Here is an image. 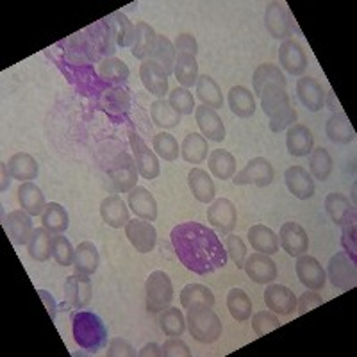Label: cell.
Wrapping results in <instances>:
<instances>
[{"label": "cell", "mask_w": 357, "mask_h": 357, "mask_svg": "<svg viewBox=\"0 0 357 357\" xmlns=\"http://www.w3.org/2000/svg\"><path fill=\"white\" fill-rule=\"evenodd\" d=\"M172 245L181 263L197 275H209L227 264V250L213 229L184 222L172 229Z\"/></svg>", "instance_id": "obj_1"}, {"label": "cell", "mask_w": 357, "mask_h": 357, "mask_svg": "<svg viewBox=\"0 0 357 357\" xmlns=\"http://www.w3.org/2000/svg\"><path fill=\"white\" fill-rule=\"evenodd\" d=\"M261 107L264 114L270 118V129L273 132H282L284 129H289L295 126L296 111L289 104V95L284 86L280 84H268L264 86L261 93Z\"/></svg>", "instance_id": "obj_2"}, {"label": "cell", "mask_w": 357, "mask_h": 357, "mask_svg": "<svg viewBox=\"0 0 357 357\" xmlns=\"http://www.w3.org/2000/svg\"><path fill=\"white\" fill-rule=\"evenodd\" d=\"M73 340L82 350L97 354L107 345V327L98 314L91 311H77L72 317Z\"/></svg>", "instance_id": "obj_3"}, {"label": "cell", "mask_w": 357, "mask_h": 357, "mask_svg": "<svg viewBox=\"0 0 357 357\" xmlns=\"http://www.w3.org/2000/svg\"><path fill=\"white\" fill-rule=\"evenodd\" d=\"M186 325L193 340L204 345L215 343L222 336L223 331L220 317L213 311V307H207V305H193L188 309Z\"/></svg>", "instance_id": "obj_4"}, {"label": "cell", "mask_w": 357, "mask_h": 357, "mask_svg": "<svg viewBox=\"0 0 357 357\" xmlns=\"http://www.w3.org/2000/svg\"><path fill=\"white\" fill-rule=\"evenodd\" d=\"M146 309L151 312H161L170 307L174 301V284H172L168 273L162 270H155L149 275L145 282Z\"/></svg>", "instance_id": "obj_5"}, {"label": "cell", "mask_w": 357, "mask_h": 357, "mask_svg": "<svg viewBox=\"0 0 357 357\" xmlns=\"http://www.w3.org/2000/svg\"><path fill=\"white\" fill-rule=\"evenodd\" d=\"M325 273H327L331 284L341 291H349L357 282L356 261L347 252H336L329 259V266Z\"/></svg>", "instance_id": "obj_6"}, {"label": "cell", "mask_w": 357, "mask_h": 357, "mask_svg": "<svg viewBox=\"0 0 357 357\" xmlns=\"http://www.w3.org/2000/svg\"><path fill=\"white\" fill-rule=\"evenodd\" d=\"M129 143L130 151H132L134 162H136V168H138V174L143 178H146V181H152V178L158 177L159 172H161L158 155H155L154 151L149 149V145L143 142L142 136L132 127L129 129Z\"/></svg>", "instance_id": "obj_7"}, {"label": "cell", "mask_w": 357, "mask_h": 357, "mask_svg": "<svg viewBox=\"0 0 357 357\" xmlns=\"http://www.w3.org/2000/svg\"><path fill=\"white\" fill-rule=\"evenodd\" d=\"M273 177H275V172H273L272 162L264 158H254L232 177V183L236 186L254 184L257 188H266L273 183Z\"/></svg>", "instance_id": "obj_8"}, {"label": "cell", "mask_w": 357, "mask_h": 357, "mask_svg": "<svg viewBox=\"0 0 357 357\" xmlns=\"http://www.w3.org/2000/svg\"><path fill=\"white\" fill-rule=\"evenodd\" d=\"M138 175L139 174L138 168H136V162H134V158L127 154V152L118 154L113 159V162H111L109 178L118 193H129L132 188H136Z\"/></svg>", "instance_id": "obj_9"}, {"label": "cell", "mask_w": 357, "mask_h": 357, "mask_svg": "<svg viewBox=\"0 0 357 357\" xmlns=\"http://www.w3.org/2000/svg\"><path fill=\"white\" fill-rule=\"evenodd\" d=\"M126 236L139 254H149L158 243V231L151 222L146 220H129L126 225Z\"/></svg>", "instance_id": "obj_10"}, {"label": "cell", "mask_w": 357, "mask_h": 357, "mask_svg": "<svg viewBox=\"0 0 357 357\" xmlns=\"http://www.w3.org/2000/svg\"><path fill=\"white\" fill-rule=\"evenodd\" d=\"M279 241L282 250L291 257H298L307 254L309 250V236L301 223L286 222L279 231Z\"/></svg>", "instance_id": "obj_11"}, {"label": "cell", "mask_w": 357, "mask_h": 357, "mask_svg": "<svg viewBox=\"0 0 357 357\" xmlns=\"http://www.w3.org/2000/svg\"><path fill=\"white\" fill-rule=\"evenodd\" d=\"M100 106L113 122H126L130 111L129 89L123 86H111L104 91Z\"/></svg>", "instance_id": "obj_12"}, {"label": "cell", "mask_w": 357, "mask_h": 357, "mask_svg": "<svg viewBox=\"0 0 357 357\" xmlns=\"http://www.w3.org/2000/svg\"><path fill=\"white\" fill-rule=\"evenodd\" d=\"M295 270L296 277H298V280H301L305 288L311 289V291H320V289H324L325 282H327V273H325L324 266L318 263L317 257L307 256V254L298 256L296 257Z\"/></svg>", "instance_id": "obj_13"}, {"label": "cell", "mask_w": 357, "mask_h": 357, "mask_svg": "<svg viewBox=\"0 0 357 357\" xmlns=\"http://www.w3.org/2000/svg\"><path fill=\"white\" fill-rule=\"evenodd\" d=\"M291 17H289L288 9L284 8L282 4L279 2H270L266 6V11H264V27L272 38L280 41H286L289 40L291 36Z\"/></svg>", "instance_id": "obj_14"}, {"label": "cell", "mask_w": 357, "mask_h": 357, "mask_svg": "<svg viewBox=\"0 0 357 357\" xmlns=\"http://www.w3.org/2000/svg\"><path fill=\"white\" fill-rule=\"evenodd\" d=\"M207 222L223 234H231L238 223L236 206L229 199L213 200L211 206L207 207Z\"/></svg>", "instance_id": "obj_15"}, {"label": "cell", "mask_w": 357, "mask_h": 357, "mask_svg": "<svg viewBox=\"0 0 357 357\" xmlns=\"http://www.w3.org/2000/svg\"><path fill=\"white\" fill-rule=\"evenodd\" d=\"M243 270L256 284H272L273 280L277 279L275 261L266 256V254H259V252L247 256Z\"/></svg>", "instance_id": "obj_16"}, {"label": "cell", "mask_w": 357, "mask_h": 357, "mask_svg": "<svg viewBox=\"0 0 357 357\" xmlns=\"http://www.w3.org/2000/svg\"><path fill=\"white\" fill-rule=\"evenodd\" d=\"M284 181L289 193L298 200H309L317 191L314 178L304 167H298V165H293L284 172Z\"/></svg>", "instance_id": "obj_17"}, {"label": "cell", "mask_w": 357, "mask_h": 357, "mask_svg": "<svg viewBox=\"0 0 357 357\" xmlns=\"http://www.w3.org/2000/svg\"><path fill=\"white\" fill-rule=\"evenodd\" d=\"M91 293H93V286H91V279L84 273H73V275L66 277L65 280V295L70 305L75 309H82L91 302Z\"/></svg>", "instance_id": "obj_18"}, {"label": "cell", "mask_w": 357, "mask_h": 357, "mask_svg": "<svg viewBox=\"0 0 357 357\" xmlns=\"http://www.w3.org/2000/svg\"><path fill=\"white\" fill-rule=\"evenodd\" d=\"M264 304L275 314L288 317L296 309V296L288 286L268 284V288L264 289Z\"/></svg>", "instance_id": "obj_19"}, {"label": "cell", "mask_w": 357, "mask_h": 357, "mask_svg": "<svg viewBox=\"0 0 357 357\" xmlns=\"http://www.w3.org/2000/svg\"><path fill=\"white\" fill-rule=\"evenodd\" d=\"M195 120L207 142L220 143L225 139V126H223L222 118L216 113V109H211V107L202 104V106L195 107Z\"/></svg>", "instance_id": "obj_20"}, {"label": "cell", "mask_w": 357, "mask_h": 357, "mask_svg": "<svg viewBox=\"0 0 357 357\" xmlns=\"http://www.w3.org/2000/svg\"><path fill=\"white\" fill-rule=\"evenodd\" d=\"M279 63L291 75H302L307 70L305 50L302 49L301 43L293 40L282 41V45L279 47Z\"/></svg>", "instance_id": "obj_21"}, {"label": "cell", "mask_w": 357, "mask_h": 357, "mask_svg": "<svg viewBox=\"0 0 357 357\" xmlns=\"http://www.w3.org/2000/svg\"><path fill=\"white\" fill-rule=\"evenodd\" d=\"M127 204H129L132 213L138 216L139 220L155 222V218H158V202H155L154 195H152L146 188H132V190L129 191V197H127Z\"/></svg>", "instance_id": "obj_22"}, {"label": "cell", "mask_w": 357, "mask_h": 357, "mask_svg": "<svg viewBox=\"0 0 357 357\" xmlns=\"http://www.w3.org/2000/svg\"><path fill=\"white\" fill-rule=\"evenodd\" d=\"M6 231H8L9 240L15 245H18V247L27 245L29 240H31V234L34 231L31 215L25 213L24 209L11 211L6 216Z\"/></svg>", "instance_id": "obj_23"}, {"label": "cell", "mask_w": 357, "mask_h": 357, "mask_svg": "<svg viewBox=\"0 0 357 357\" xmlns=\"http://www.w3.org/2000/svg\"><path fill=\"white\" fill-rule=\"evenodd\" d=\"M139 77H142L143 86L146 91H151L155 97H165L168 91V75L167 72L154 61V59H146L139 66Z\"/></svg>", "instance_id": "obj_24"}, {"label": "cell", "mask_w": 357, "mask_h": 357, "mask_svg": "<svg viewBox=\"0 0 357 357\" xmlns=\"http://www.w3.org/2000/svg\"><path fill=\"white\" fill-rule=\"evenodd\" d=\"M325 209L336 225L347 227L350 223H356V209L343 193H329L325 199Z\"/></svg>", "instance_id": "obj_25"}, {"label": "cell", "mask_w": 357, "mask_h": 357, "mask_svg": "<svg viewBox=\"0 0 357 357\" xmlns=\"http://www.w3.org/2000/svg\"><path fill=\"white\" fill-rule=\"evenodd\" d=\"M286 146L288 152L295 158H305L311 154L314 149V136H312L311 129L302 123H295L286 132Z\"/></svg>", "instance_id": "obj_26"}, {"label": "cell", "mask_w": 357, "mask_h": 357, "mask_svg": "<svg viewBox=\"0 0 357 357\" xmlns=\"http://www.w3.org/2000/svg\"><path fill=\"white\" fill-rule=\"evenodd\" d=\"M100 216L106 225L113 229H122L129 223V207L120 195H109L102 200Z\"/></svg>", "instance_id": "obj_27"}, {"label": "cell", "mask_w": 357, "mask_h": 357, "mask_svg": "<svg viewBox=\"0 0 357 357\" xmlns=\"http://www.w3.org/2000/svg\"><path fill=\"white\" fill-rule=\"evenodd\" d=\"M296 95H298L302 104H304L311 113L320 111L325 104L324 88H321V84L317 79L309 77V75L298 79V82H296Z\"/></svg>", "instance_id": "obj_28"}, {"label": "cell", "mask_w": 357, "mask_h": 357, "mask_svg": "<svg viewBox=\"0 0 357 357\" xmlns=\"http://www.w3.org/2000/svg\"><path fill=\"white\" fill-rule=\"evenodd\" d=\"M188 184H190V191L199 202L211 204L215 200V183H213L211 175L202 168H191L190 174H188Z\"/></svg>", "instance_id": "obj_29"}, {"label": "cell", "mask_w": 357, "mask_h": 357, "mask_svg": "<svg viewBox=\"0 0 357 357\" xmlns=\"http://www.w3.org/2000/svg\"><path fill=\"white\" fill-rule=\"evenodd\" d=\"M155 34L154 29L151 27L145 22H138V24L134 25V41H132V56L139 61H146V59H151L152 52H154L155 47Z\"/></svg>", "instance_id": "obj_30"}, {"label": "cell", "mask_w": 357, "mask_h": 357, "mask_svg": "<svg viewBox=\"0 0 357 357\" xmlns=\"http://www.w3.org/2000/svg\"><path fill=\"white\" fill-rule=\"evenodd\" d=\"M88 31L91 33L89 40L93 43V47L97 49L98 56H109L116 52V40H114L113 27H111L109 20H98L97 24H93L91 27H88Z\"/></svg>", "instance_id": "obj_31"}, {"label": "cell", "mask_w": 357, "mask_h": 357, "mask_svg": "<svg viewBox=\"0 0 357 357\" xmlns=\"http://www.w3.org/2000/svg\"><path fill=\"white\" fill-rule=\"evenodd\" d=\"M248 241L250 247L259 254L273 256L279 252V236L266 225H252L248 229Z\"/></svg>", "instance_id": "obj_32"}, {"label": "cell", "mask_w": 357, "mask_h": 357, "mask_svg": "<svg viewBox=\"0 0 357 357\" xmlns=\"http://www.w3.org/2000/svg\"><path fill=\"white\" fill-rule=\"evenodd\" d=\"M18 202H20L22 209L31 216L43 215L45 207H47L43 191L33 181L20 184V188H18Z\"/></svg>", "instance_id": "obj_33"}, {"label": "cell", "mask_w": 357, "mask_h": 357, "mask_svg": "<svg viewBox=\"0 0 357 357\" xmlns=\"http://www.w3.org/2000/svg\"><path fill=\"white\" fill-rule=\"evenodd\" d=\"M8 168L11 177L15 181H20V183H31L40 174L36 159L31 154H25V152H18V154L11 155V159L8 161Z\"/></svg>", "instance_id": "obj_34"}, {"label": "cell", "mask_w": 357, "mask_h": 357, "mask_svg": "<svg viewBox=\"0 0 357 357\" xmlns=\"http://www.w3.org/2000/svg\"><path fill=\"white\" fill-rule=\"evenodd\" d=\"M325 134L331 142L337 143V145H347V143H352L356 139V130H354L352 123L345 113H334L327 120Z\"/></svg>", "instance_id": "obj_35"}, {"label": "cell", "mask_w": 357, "mask_h": 357, "mask_svg": "<svg viewBox=\"0 0 357 357\" xmlns=\"http://www.w3.org/2000/svg\"><path fill=\"white\" fill-rule=\"evenodd\" d=\"M130 75V70L122 59L118 57H106L102 59V63L98 65V77L106 82L107 86H123L127 82Z\"/></svg>", "instance_id": "obj_36"}, {"label": "cell", "mask_w": 357, "mask_h": 357, "mask_svg": "<svg viewBox=\"0 0 357 357\" xmlns=\"http://www.w3.org/2000/svg\"><path fill=\"white\" fill-rule=\"evenodd\" d=\"M229 107L240 118H250L256 113V97L245 86H234L229 91Z\"/></svg>", "instance_id": "obj_37"}, {"label": "cell", "mask_w": 357, "mask_h": 357, "mask_svg": "<svg viewBox=\"0 0 357 357\" xmlns=\"http://www.w3.org/2000/svg\"><path fill=\"white\" fill-rule=\"evenodd\" d=\"M98 264H100V254H98L97 247L91 241L79 243V247L75 248V259H73L75 272L93 275L98 270Z\"/></svg>", "instance_id": "obj_38"}, {"label": "cell", "mask_w": 357, "mask_h": 357, "mask_svg": "<svg viewBox=\"0 0 357 357\" xmlns=\"http://www.w3.org/2000/svg\"><path fill=\"white\" fill-rule=\"evenodd\" d=\"M52 232L47 231L45 227L34 229L31 234V240L27 243V250L31 259L38 261V263H45L52 256Z\"/></svg>", "instance_id": "obj_39"}, {"label": "cell", "mask_w": 357, "mask_h": 357, "mask_svg": "<svg viewBox=\"0 0 357 357\" xmlns=\"http://www.w3.org/2000/svg\"><path fill=\"white\" fill-rule=\"evenodd\" d=\"M174 73L177 77L178 84L183 88L190 89L191 86H197L199 81V63H197L195 56H190V54H177L174 65Z\"/></svg>", "instance_id": "obj_40"}, {"label": "cell", "mask_w": 357, "mask_h": 357, "mask_svg": "<svg viewBox=\"0 0 357 357\" xmlns=\"http://www.w3.org/2000/svg\"><path fill=\"white\" fill-rule=\"evenodd\" d=\"M207 165H209V172L222 181H229L236 175V158L225 149L213 151L207 158Z\"/></svg>", "instance_id": "obj_41"}, {"label": "cell", "mask_w": 357, "mask_h": 357, "mask_svg": "<svg viewBox=\"0 0 357 357\" xmlns=\"http://www.w3.org/2000/svg\"><path fill=\"white\" fill-rule=\"evenodd\" d=\"M207 154H209V146H207V139L202 134L191 132L183 139L181 155H183L184 161L191 162V165H200V162L206 161Z\"/></svg>", "instance_id": "obj_42"}, {"label": "cell", "mask_w": 357, "mask_h": 357, "mask_svg": "<svg viewBox=\"0 0 357 357\" xmlns=\"http://www.w3.org/2000/svg\"><path fill=\"white\" fill-rule=\"evenodd\" d=\"M197 97L202 100L204 106L211 107V109H220L223 106L222 89H220L218 82L211 75H207V73L199 75V81H197Z\"/></svg>", "instance_id": "obj_43"}, {"label": "cell", "mask_w": 357, "mask_h": 357, "mask_svg": "<svg viewBox=\"0 0 357 357\" xmlns=\"http://www.w3.org/2000/svg\"><path fill=\"white\" fill-rule=\"evenodd\" d=\"M41 223H43V227L47 229V231L52 232V234H63L70 225L68 211H66L61 204H47L43 215H41Z\"/></svg>", "instance_id": "obj_44"}, {"label": "cell", "mask_w": 357, "mask_h": 357, "mask_svg": "<svg viewBox=\"0 0 357 357\" xmlns=\"http://www.w3.org/2000/svg\"><path fill=\"white\" fill-rule=\"evenodd\" d=\"M252 84H254V93L259 95L261 97L264 86H268V84H280L286 88V77L279 66L270 65V63H264V65L257 66L256 72H254Z\"/></svg>", "instance_id": "obj_45"}, {"label": "cell", "mask_w": 357, "mask_h": 357, "mask_svg": "<svg viewBox=\"0 0 357 357\" xmlns=\"http://www.w3.org/2000/svg\"><path fill=\"white\" fill-rule=\"evenodd\" d=\"M215 302L216 301L213 291L204 284H188L181 291V305L186 309L193 307V305H207V307H213Z\"/></svg>", "instance_id": "obj_46"}, {"label": "cell", "mask_w": 357, "mask_h": 357, "mask_svg": "<svg viewBox=\"0 0 357 357\" xmlns=\"http://www.w3.org/2000/svg\"><path fill=\"white\" fill-rule=\"evenodd\" d=\"M309 174L312 178H318L321 183L329 178V175L333 174V158L327 149L324 146L312 149L309 154Z\"/></svg>", "instance_id": "obj_47"}, {"label": "cell", "mask_w": 357, "mask_h": 357, "mask_svg": "<svg viewBox=\"0 0 357 357\" xmlns=\"http://www.w3.org/2000/svg\"><path fill=\"white\" fill-rule=\"evenodd\" d=\"M151 116L152 122L158 127H161V129H174V127H177L178 123H181V116H183V114H178L177 111L170 106V102L159 98V100L152 102Z\"/></svg>", "instance_id": "obj_48"}, {"label": "cell", "mask_w": 357, "mask_h": 357, "mask_svg": "<svg viewBox=\"0 0 357 357\" xmlns=\"http://www.w3.org/2000/svg\"><path fill=\"white\" fill-rule=\"evenodd\" d=\"M227 307L236 321H247L252 314L250 296L245 289L232 288L227 295Z\"/></svg>", "instance_id": "obj_49"}, {"label": "cell", "mask_w": 357, "mask_h": 357, "mask_svg": "<svg viewBox=\"0 0 357 357\" xmlns=\"http://www.w3.org/2000/svg\"><path fill=\"white\" fill-rule=\"evenodd\" d=\"M175 57H177V52H175L174 43H172L167 36L158 34V38H155L154 52H152L151 59H154V61L167 72V75H170V73H174Z\"/></svg>", "instance_id": "obj_50"}, {"label": "cell", "mask_w": 357, "mask_h": 357, "mask_svg": "<svg viewBox=\"0 0 357 357\" xmlns=\"http://www.w3.org/2000/svg\"><path fill=\"white\" fill-rule=\"evenodd\" d=\"M159 325H161V331L165 333V336L178 337L183 336L184 331H186V318L181 312V309L167 307L165 311H161Z\"/></svg>", "instance_id": "obj_51"}, {"label": "cell", "mask_w": 357, "mask_h": 357, "mask_svg": "<svg viewBox=\"0 0 357 357\" xmlns=\"http://www.w3.org/2000/svg\"><path fill=\"white\" fill-rule=\"evenodd\" d=\"M107 20L111 22L113 27L114 40L118 47H132L134 41V24L123 13H113Z\"/></svg>", "instance_id": "obj_52"}, {"label": "cell", "mask_w": 357, "mask_h": 357, "mask_svg": "<svg viewBox=\"0 0 357 357\" xmlns=\"http://www.w3.org/2000/svg\"><path fill=\"white\" fill-rule=\"evenodd\" d=\"M154 152L155 155H159L165 161H175L178 158V143L177 139L168 132H159L154 136Z\"/></svg>", "instance_id": "obj_53"}, {"label": "cell", "mask_w": 357, "mask_h": 357, "mask_svg": "<svg viewBox=\"0 0 357 357\" xmlns=\"http://www.w3.org/2000/svg\"><path fill=\"white\" fill-rule=\"evenodd\" d=\"M168 102H170V106L174 107L178 114H191L197 107L193 93H191L188 88H183V86H177V88L172 89Z\"/></svg>", "instance_id": "obj_54"}, {"label": "cell", "mask_w": 357, "mask_h": 357, "mask_svg": "<svg viewBox=\"0 0 357 357\" xmlns=\"http://www.w3.org/2000/svg\"><path fill=\"white\" fill-rule=\"evenodd\" d=\"M52 257L61 266H72L75 259V248L72 247L66 236L56 234L52 238Z\"/></svg>", "instance_id": "obj_55"}, {"label": "cell", "mask_w": 357, "mask_h": 357, "mask_svg": "<svg viewBox=\"0 0 357 357\" xmlns=\"http://www.w3.org/2000/svg\"><path fill=\"white\" fill-rule=\"evenodd\" d=\"M280 321L275 317V312L270 311H259L252 317V329L257 336H266L268 333L279 329Z\"/></svg>", "instance_id": "obj_56"}, {"label": "cell", "mask_w": 357, "mask_h": 357, "mask_svg": "<svg viewBox=\"0 0 357 357\" xmlns=\"http://www.w3.org/2000/svg\"><path fill=\"white\" fill-rule=\"evenodd\" d=\"M225 250H227V256H231V259L236 263V268H243L245 259H247V247L240 236L231 232L225 240Z\"/></svg>", "instance_id": "obj_57"}, {"label": "cell", "mask_w": 357, "mask_h": 357, "mask_svg": "<svg viewBox=\"0 0 357 357\" xmlns=\"http://www.w3.org/2000/svg\"><path fill=\"white\" fill-rule=\"evenodd\" d=\"M162 354H165V357H190L191 350L183 340L170 337V340L165 341V345H162Z\"/></svg>", "instance_id": "obj_58"}, {"label": "cell", "mask_w": 357, "mask_h": 357, "mask_svg": "<svg viewBox=\"0 0 357 357\" xmlns=\"http://www.w3.org/2000/svg\"><path fill=\"white\" fill-rule=\"evenodd\" d=\"M175 52L177 54H190V56H197L199 54V43H197L195 36L183 33L175 38Z\"/></svg>", "instance_id": "obj_59"}, {"label": "cell", "mask_w": 357, "mask_h": 357, "mask_svg": "<svg viewBox=\"0 0 357 357\" xmlns=\"http://www.w3.org/2000/svg\"><path fill=\"white\" fill-rule=\"evenodd\" d=\"M136 356V350L130 345L127 340L122 337H114L111 340L109 347H107V357H132Z\"/></svg>", "instance_id": "obj_60"}, {"label": "cell", "mask_w": 357, "mask_h": 357, "mask_svg": "<svg viewBox=\"0 0 357 357\" xmlns=\"http://www.w3.org/2000/svg\"><path fill=\"white\" fill-rule=\"evenodd\" d=\"M324 304V298H321L318 293H304V295L296 301V311H298V314H305L307 311H311V309L318 307V305Z\"/></svg>", "instance_id": "obj_61"}, {"label": "cell", "mask_w": 357, "mask_h": 357, "mask_svg": "<svg viewBox=\"0 0 357 357\" xmlns=\"http://www.w3.org/2000/svg\"><path fill=\"white\" fill-rule=\"evenodd\" d=\"M38 295L41 296V301H43V304L47 305V311H49L50 318H52V320H56L57 305H56V301H54V296L50 295L49 291H45V289H40V291H38Z\"/></svg>", "instance_id": "obj_62"}, {"label": "cell", "mask_w": 357, "mask_h": 357, "mask_svg": "<svg viewBox=\"0 0 357 357\" xmlns=\"http://www.w3.org/2000/svg\"><path fill=\"white\" fill-rule=\"evenodd\" d=\"M139 357H162V347L158 343H146L142 350L138 352Z\"/></svg>", "instance_id": "obj_63"}, {"label": "cell", "mask_w": 357, "mask_h": 357, "mask_svg": "<svg viewBox=\"0 0 357 357\" xmlns=\"http://www.w3.org/2000/svg\"><path fill=\"white\" fill-rule=\"evenodd\" d=\"M11 174H9V168H8V165H4V162H2V186H0V190L2 191H6L9 188V183H11Z\"/></svg>", "instance_id": "obj_64"}]
</instances>
